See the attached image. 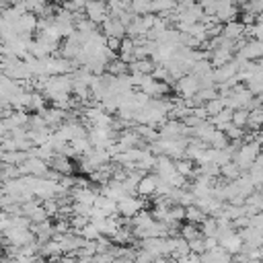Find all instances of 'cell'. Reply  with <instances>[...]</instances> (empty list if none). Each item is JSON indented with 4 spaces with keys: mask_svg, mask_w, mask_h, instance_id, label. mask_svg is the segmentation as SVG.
Returning <instances> with one entry per match:
<instances>
[{
    "mask_svg": "<svg viewBox=\"0 0 263 263\" xmlns=\"http://www.w3.org/2000/svg\"><path fill=\"white\" fill-rule=\"evenodd\" d=\"M6 132H12V129H25V125L29 123V115L27 111H10L4 119H2Z\"/></svg>",
    "mask_w": 263,
    "mask_h": 263,
    "instance_id": "obj_15",
    "label": "cell"
},
{
    "mask_svg": "<svg viewBox=\"0 0 263 263\" xmlns=\"http://www.w3.org/2000/svg\"><path fill=\"white\" fill-rule=\"evenodd\" d=\"M247 127H251L253 132L263 129V107L249 111V123H247Z\"/></svg>",
    "mask_w": 263,
    "mask_h": 263,
    "instance_id": "obj_31",
    "label": "cell"
},
{
    "mask_svg": "<svg viewBox=\"0 0 263 263\" xmlns=\"http://www.w3.org/2000/svg\"><path fill=\"white\" fill-rule=\"evenodd\" d=\"M31 228H33L31 232H33L37 245H43V242H47V240L53 238V224L49 220H45L41 224H31Z\"/></svg>",
    "mask_w": 263,
    "mask_h": 263,
    "instance_id": "obj_19",
    "label": "cell"
},
{
    "mask_svg": "<svg viewBox=\"0 0 263 263\" xmlns=\"http://www.w3.org/2000/svg\"><path fill=\"white\" fill-rule=\"evenodd\" d=\"M245 33H247V27L240 21H230V23L222 25V37L228 39V41H232V43L242 41Z\"/></svg>",
    "mask_w": 263,
    "mask_h": 263,
    "instance_id": "obj_14",
    "label": "cell"
},
{
    "mask_svg": "<svg viewBox=\"0 0 263 263\" xmlns=\"http://www.w3.org/2000/svg\"><path fill=\"white\" fill-rule=\"evenodd\" d=\"M41 205H43V210H45L47 218H49V216H58V214L62 212V208H60V203H58V199H55V197H53V199H43V201H41Z\"/></svg>",
    "mask_w": 263,
    "mask_h": 263,
    "instance_id": "obj_39",
    "label": "cell"
},
{
    "mask_svg": "<svg viewBox=\"0 0 263 263\" xmlns=\"http://www.w3.org/2000/svg\"><path fill=\"white\" fill-rule=\"evenodd\" d=\"M138 90L144 92L150 101H152V99H164L166 92H168V84H166V82H158V80H154V78L148 74V76L142 78V84H140Z\"/></svg>",
    "mask_w": 263,
    "mask_h": 263,
    "instance_id": "obj_5",
    "label": "cell"
},
{
    "mask_svg": "<svg viewBox=\"0 0 263 263\" xmlns=\"http://www.w3.org/2000/svg\"><path fill=\"white\" fill-rule=\"evenodd\" d=\"M92 208L101 210L105 216H119L117 214V201H113L109 197H103V195H97V201H95Z\"/></svg>",
    "mask_w": 263,
    "mask_h": 263,
    "instance_id": "obj_23",
    "label": "cell"
},
{
    "mask_svg": "<svg viewBox=\"0 0 263 263\" xmlns=\"http://www.w3.org/2000/svg\"><path fill=\"white\" fill-rule=\"evenodd\" d=\"M156 183H158V177L156 175H144L136 187V195L140 197H148V195H154L156 191Z\"/></svg>",
    "mask_w": 263,
    "mask_h": 263,
    "instance_id": "obj_20",
    "label": "cell"
},
{
    "mask_svg": "<svg viewBox=\"0 0 263 263\" xmlns=\"http://www.w3.org/2000/svg\"><path fill=\"white\" fill-rule=\"evenodd\" d=\"M175 263H201V255H193V253H189V255L177 259Z\"/></svg>",
    "mask_w": 263,
    "mask_h": 263,
    "instance_id": "obj_42",
    "label": "cell"
},
{
    "mask_svg": "<svg viewBox=\"0 0 263 263\" xmlns=\"http://www.w3.org/2000/svg\"><path fill=\"white\" fill-rule=\"evenodd\" d=\"M16 35H23V37H31V33L37 29V16L31 14V12H25L23 16L16 18V23L12 25Z\"/></svg>",
    "mask_w": 263,
    "mask_h": 263,
    "instance_id": "obj_13",
    "label": "cell"
},
{
    "mask_svg": "<svg viewBox=\"0 0 263 263\" xmlns=\"http://www.w3.org/2000/svg\"><path fill=\"white\" fill-rule=\"evenodd\" d=\"M203 107H205V111H208V117H214V115H218L222 109H226V107H224V101H222L220 97H218V99L208 101Z\"/></svg>",
    "mask_w": 263,
    "mask_h": 263,
    "instance_id": "obj_38",
    "label": "cell"
},
{
    "mask_svg": "<svg viewBox=\"0 0 263 263\" xmlns=\"http://www.w3.org/2000/svg\"><path fill=\"white\" fill-rule=\"evenodd\" d=\"M232 62V51L228 49H212L210 51V64L212 68H222Z\"/></svg>",
    "mask_w": 263,
    "mask_h": 263,
    "instance_id": "obj_22",
    "label": "cell"
},
{
    "mask_svg": "<svg viewBox=\"0 0 263 263\" xmlns=\"http://www.w3.org/2000/svg\"><path fill=\"white\" fill-rule=\"evenodd\" d=\"M199 232L203 234V238H216V236H218V224H216V218L208 216V218L199 224Z\"/></svg>",
    "mask_w": 263,
    "mask_h": 263,
    "instance_id": "obj_26",
    "label": "cell"
},
{
    "mask_svg": "<svg viewBox=\"0 0 263 263\" xmlns=\"http://www.w3.org/2000/svg\"><path fill=\"white\" fill-rule=\"evenodd\" d=\"M142 210H144V199H140L136 195H127V197H123V199L117 201V214H121L125 220H132Z\"/></svg>",
    "mask_w": 263,
    "mask_h": 263,
    "instance_id": "obj_7",
    "label": "cell"
},
{
    "mask_svg": "<svg viewBox=\"0 0 263 263\" xmlns=\"http://www.w3.org/2000/svg\"><path fill=\"white\" fill-rule=\"evenodd\" d=\"M140 247H142V251H146L154 259H158V257H168L171 259V236L146 238V240H140Z\"/></svg>",
    "mask_w": 263,
    "mask_h": 263,
    "instance_id": "obj_4",
    "label": "cell"
},
{
    "mask_svg": "<svg viewBox=\"0 0 263 263\" xmlns=\"http://www.w3.org/2000/svg\"><path fill=\"white\" fill-rule=\"evenodd\" d=\"M0 257H2V249H0Z\"/></svg>",
    "mask_w": 263,
    "mask_h": 263,
    "instance_id": "obj_44",
    "label": "cell"
},
{
    "mask_svg": "<svg viewBox=\"0 0 263 263\" xmlns=\"http://www.w3.org/2000/svg\"><path fill=\"white\" fill-rule=\"evenodd\" d=\"M47 166H49V171L58 173L60 177H70V173H72V162H70V158L64 156V154H55V156L49 160Z\"/></svg>",
    "mask_w": 263,
    "mask_h": 263,
    "instance_id": "obj_18",
    "label": "cell"
},
{
    "mask_svg": "<svg viewBox=\"0 0 263 263\" xmlns=\"http://www.w3.org/2000/svg\"><path fill=\"white\" fill-rule=\"evenodd\" d=\"M236 45V43H234ZM245 62H253V60H263V41L257 39H249V41H238V55Z\"/></svg>",
    "mask_w": 263,
    "mask_h": 263,
    "instance_id": "obj_6",
    "label": "cell"
},
{
    "mask_svg": "<svg viewBox=\"0 0 263 263\" xmlns=\"http://www.w3.org/2000/svg\"><path fill=\"white\" fill-rule=\"evenodd\" d=\"M259 154H261V144H259V142H242V144L234 150L232 162L245 173V171H249V168L257 162Z\"/></svg>",
    "mask_w": 263,
    "mask_h": 263,
    "instance_id": "obj_1",
    "label": "cell"
},
{
    "mask_svg": "<svg viewBox=\"0 0 263 263\" xmlns=\"http://www.w3.org/2000/svg\"><path fill=\"white\" fill-rule=\"evenodd\" d=\"M208 121H210V123H212V125H214L218 132H222V129H224L228 123H232V111H230V109H222L218 115L210 117Z\"/></svg>",
    "mask_w": 263,
    "mask_h": 263,
    "instance_id": "obj_25",
    "label": "cell"
},
{
    "mask_svg": "<svg viewBox=\"0 0 263 263\" xmlns=\"http://www.w3.org/2000/svg\"><path fill=\"white\" fill-rule=\"evenodd\" d=\"M208 216L197 208V205H189V208H185V220L189 222V224H195V226H199L203 220H205Z\"/></svg>",
    "mask_w": 263,
    "mask_h": 263,
    "instance_id": "obj_27",
    "label": "cell"
},
{
    "mask_svg": "<svg viewBox=\"0 0 263 263\" xmlns=\"http://www.w3.org/2000/svg\"><path fill=\"white\" fill-rule=\"evenodd\" d=\"M84 16H86L92 25H103V23L109 18L107 4H103V2H86V6H84Z\"/></svg>",
    "mask_w": 263,
    "mask_h": 263,
    "instance_id": "obj_9",
    "label": "cell"
},
{
    "mask_svg": "<svg viewBox=\"0 0 263 263\" xmlns=\"http://www.w3.org/2000/svg\"><path fill=\"white\" fill-rule=\"evenodd\" d=\"M228 261H232V257L218 245L216 249H212V251H205L203 255H201V263H228Z\"/></svg>",
    "mask_w": 263,
    "mask_h": 263,
    "instance_id": "obj_21",
    "label": "cell"
},
{
    "mask_svg": "<svg viewBox=\"0 0 263 263\" xmlns=\"http://www.w3.org/2000/svg\"><path fill=\"white\" fill-rule=\"evenodd\" d=\"M18 171H21V177H25V175H29V177H45L49 173V166H47V162H43V160H39L35 156H29L18 166Z\"/></svg>",
    "mask_w": 263,
    "mask_h": 263,
    "instance_id": "obj_8",
    "label": "cell"
},
{
    "mask_svg": "<svg viewBox=\"0 0 263 263\" xmlns=\"http://www.w3.org/2000/svg\"><path fill=\"white\" fill-rule=\"evenodd\" d=\"M0 263H14L12 259H0Z\"/></svg>",
    "mask_w": 263,
    "mask_h": 263,
    "instance_id": "obj_43",
    "label": "cell"
},
{
    "mask_svg": "<svg viewBox=\"0 0 263 263\" xmlns=\"http://www.w3.org/2000/svg\"><path fill=\"white\" fill-rule=\"evenodd\" d=\"M247 123H249V111L247 109H236V111H232V125H236V127H247Z\"/></svg>",
    "mask_w": 263,
    "mask_h": 263,
    "instance_id": "obj_37",
    "label": "cell"
},
{
    "mask_svg": "<svg viewBox=\"0 0 263 263\" xmlns=\"http://www.w3.org/2000/svg\"><path fill=\"white\" fill-rule=\"evenodd\" d=\"M53 136H55L58 140H62L64 144H70V142L76 140V138H84V136H86V129H84L82 121L72 119V117H66V121L53 132Z\"/></svg>",
    "mask_w": 263,
    "mask_h": 263,
    "instance_id": "obj_2",
    "label": "cell"
},
{
    "mask_svg": "<svg viewBox=\"0 0 263 263\" xmlns=\"http://www.w3.org/2000/svg\"><path fill=\"white\" fill-rule=\"evenodd\" d=\"M129 10H132L136 16H146V14H152V2L134 0V2H129Z\"/></svg>",
    "mask_w": 263,
    "mask_h": 263,
    "instance_id": "obj_32",
    "label": "cell"
},
{
    "mask_svg": "<svg viewBox=\"0 0 263 263\" xmlns=\"http://www.w3.org/2000/svg\"><path fill=\"white\" fill-rule=\"evenodd\" d=\"M247 175H249L251 183L255 185V189H261V187H263V164H261V162H255V164L247 171Z\"/></svg>",
    "mask_w": 263,
    "mask_h": 263,
    "instance_id": "obj_29",
    "label": "cell"
},
{
    "mask_svg": "<svg viewBox=\"0 0 263 263\" xmlns=\"http://www.w3.org/2000/svg\"><path fill=\"white\" fill-rule=\"evenodd\" d=\"M76 234H78L80 238H84V240H97L99 236H103V234H101V230H99L95 224H90V222H88L82 230H78Z\"/></svg>",
    "mask_w": 263,
    "mask_h": 263,
    "instance_id": "obj_34",
    "label": "cell"
},
{
    "mask_svg": "<svg viewBox=\"0 0 263 263\" xmlns=\"http://www.w3.org/2000/svg\"><path fill=\"white\" fill-rule=\"evenodd\" d=\"M222 132H224V136L228 138V142H230V140H232V142H242V138H245V132H242L240 127L232 125V123H228Z\"/></svg>",
    "mask_w": 263,
    "mask_h": 263,
    "instance_id": "obj_36",
    "label": "cell"
},
{
    "mask_svg": "<svg viewBox=\"0 0 263 263\" xmlns=\"http://www.w3.org/2000/svg\"><path fill=\"white\" fill-rule=\"evenodd\" d=\"M220 175H222V177H224L226 181H236V179H238V177L242 175V171H240V168H238V166H236V164H234V162L230 160L228 164L220 166Z\"/></svg>",
    "mask_w": 263,
    "mask_h": 263,
    "instance_id": "obj_33",
    "label": "cell"
},
{
    "mask_svg": "<svg viewBox=\"0 0 263 263\" xmlns=\"http://www.w3.org/2000/svg\"><path fill=\"white\" fill-rule=\"evenodd\" d=\"M2 238H4V242L8 247H14V249H21V247H27V245L37 242L35 236H33V232H31V228H14V226L6 228L2 232Z\"/></svg>",
    "mask_w": 263,
    "mask_h": 263,
    "instance_id": "obj_3",
    "label": "cell"
},
{
    "mask_svg": "<svg viewBox=\"0 0 263 263\" xmlns=\"http://www.w3.org/2000/svg\"><path fill=\"white\" fill-rule=\"evenodd\" d=\"M21 212H23V216H27V218L31 220V224H41V222L47 220V214H45L41 201H37V199L25 201V203L21 205Z\"/></svg>",
    "mask_w": 263,
    "mask_h": 263,
    "instance_id": "obj_11",
    "label": "cell"
},
{
    "mask_svg": "<svg viewBox=\"0 0 263 263\" xmlns=\"http://www.w3.org/2000/svg\"><path fill=\"white\" fill-rule=\"evenodd\" d=\"M39 255L41 257H49L51 261L53 259H58V257H62L64 253H62V249H60V245H58V240H47V242H43V245H39Z\"/></svg>",
    "mask_w": 263,
    "mask_h": 263,
    "instance_id": "obj_24",
    "label": "cell"
},
{
    "mask_svg": "<svg viewBox=\"0 0 263 263\" xmlns=\"http://www.w3.org/2000/svg\"><path fill=\"white\" fill-rule=\"evenodd\" d=\"M228 146H230V142H228V138L224 136V132H216L214 138L208 142V148H216V150H224V148H228Z\"/></svg>",
    "mask_w": 263,
    "mask_h": 263,
    "instance_id": "obj_35",
    "label": "cell"
},
{
    "mask_svg": "<svg viewBox=\"0 0 263 263\" xmlns=\"http://www.w3.org/2000/svg\"><path fill=\"white\" fill-rule=\"evenodd\" d=\"M187 245H189V253H193V255H203V253H205L203 236H199V238H195V240H191V242H187Z\"/></svg>",
    "mask_w": 263,
    "mask_h": 263,
    "instance_id": "obj_40",
    "label": "cell"
},
{
    "mask_svg": "<svg viewBox=\"0 0 263 263\" xmlns=\"http://www.w3.org/2000/svg\"><path fill=\"white\" fill-rule=\"evenodd\" d=\"M249 228H255V230H263V212L249 216Z\"/></svg>",
    "mask_w": 263,
    "mask_h": 263,
    "instance_id": "obj_41",
    "label": "cell"
},
{
    "mask_svg": "<svg viewBox=\"0 0 263 263\" xmlns=\"http://www.w3.org/2000/svg\"><path fill=\"white\" fill-rule=\"evenodd\" d=\"M216 21L220 25H226L230 21H236L238 16V6L234 2H218V8H216Z\"/></svg>",
    "mask_w": 263,
    "mask_h": 263,
    "instance_id": "obj_12",
    "label": "cell"
},
{
    "mask_svg": "<svg viewBox=\"0 0 263 263\" xmlns=\"http://www.w3.org/2000/svg\"><path fill=\"white\" fill-rule=\"evenodd\" d=\"M179 236L183 238V240H187V242H191V240H195V238H199L201 236V232H199V228L195 226V224H181V228H179Z\"/></svg>",
    "mask_w": 263,
    "mask_h": 263,
    "instance_id": "obj_28",
    "label": "cell"
},
{
    "mask_svg": "<svg viewBox=\"0 0 263 263\" xmlns=\"http://www.w3.org/2000/svg\"><path fill=\"white\" fill-rule=\"evenodd\" d=\"M175 90L181 95V99H193L197 95V90H199V82H197L195 76L185 74L183 78H179L175 82Z\"/></svg>",
    "mask_w": 263,
    "mask_h": 263,
    "instance_id": "obj_10",
    "label": "cell"
},
{
    "mask_svg": "<svg viewBox=\"0 0 263 263\" xmlns=\"http://www.w3.org/2000/svg\"><path fill=\"white\" fill-rule=\"evenodd\" d=\"M218 245L230 255V257H234L236 253H240L242 251V238H240V234L234 230L232 234H228V236H224V238H220L218 240Z\"/></svg>",
    "mask_w": 263,
    "mask_h": 263,
    "instance_id": "obj_17",
    "label": "cell"
},
{
    "mask_svg": "<svg viewBox=\"0 0 263 263\" xmlns=\"http://www.w3.org/2000/svg\"><path fill=\"white\" fill-rule=\"evenodd\" d=\"M101 29H103L101 33H103L107 39H119V41H121L123 35H125V27H123L117 18H113V16H109V18L101 25Z\"/></svg>",
    "mask_w": 263,
    "mask_h": 263,
    "instance_id": "obj_16",
    "label": "cell"
},
{
    "mask_svg": "<svg viewBox=\"0 0 263 263\" xmlns=\"http://www.w3.org/2000/svg\"><path fill=\"white\" fill-rule=\"evenodd\" d=\"M175 168H177V173H179L183 179H187V177H195V164H193L191 160H187V158L177 160V162H175Z\"/></svg>",
    "mask_w": 263,
    "mask_h": 263,
    "instance_id": "obj_30",
    "label": "cell"
}]
</instances>
